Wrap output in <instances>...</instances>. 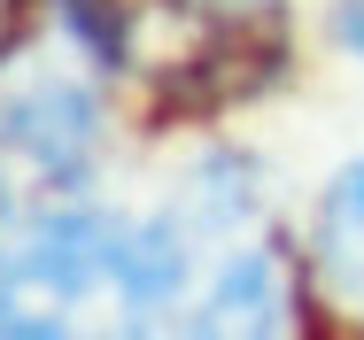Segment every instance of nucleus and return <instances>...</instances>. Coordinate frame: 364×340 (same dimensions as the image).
<instances>
[{"mask_svg": "<svg viewBox=\"0 0 364 340\" xmlns=\"http://www.w3.org/2000/svg\"><path fill=\"white\" fill-rule=\"evenodd\" d=\"M310 278L333 309L364 317V155L349 170H333V186L318 194L310 216Z\"/></svg>", "mask_w": 364, "mask_h": 340, "instance_id": "4", "label": "nucleus"}, {"mask_svg": "<svg viewBox=\"0 0 364 340\" xmlns=\"http://www.w3.org/2000/svg\"><path fill=\"white\" fill-rule=\"evenodd\" d=\"M186 325H194V333H279V325H294L287 256H279L272 240H232Z\"/></svg>", "mask_w": 364, "mask_h": 340, "instance_id": "3", "label": "nucleus"}, {"mask_svg": "<svg viewBox=\"0 0 364 340\" xmlns=\"http://www.w3.org/2000/svg\"><path fill=\"white\" fill-rule=\"evenodd\" d=\"M124 294V224L85 202H31L0 216V333H63L85 294Z\"/></svg>", "mask_w": 364, "mask_h": 340, "instance_id": "1", "label": "nucleus"}, {"mask_svg": "<svg viewBox=\"0 0 364 340\" xmlns=\"http://www.w3.org/2000/svg\"><path fill=\"white\" fill-rule=\"evenodd\" d=\"M341 39L364 55V0H341Z\"/></svg>", "mask_w": 364, "mask_h": 340, "instance_id": "5", "label": "nucleus"}, {"mask_svg": "<svg viewBox=\"0 0 364 340\" xmlns=\"http://www.w3.org/2000/svg\"><path fill=\"white\" fill-rule=\"evenodd\" d=\"M93 101L77 85H31L0 109V216L31 202H63L93 163Z\"/></svg>", "mask_w": 364, "mask_h": 340, "instance_id": "2", "label": "nucleus"}]
</instances>
